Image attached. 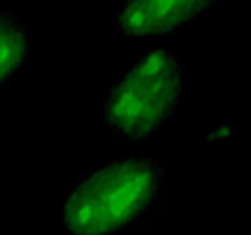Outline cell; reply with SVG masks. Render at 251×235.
Wrapping results in <instances>:
<instances>
[{"label":"cell","instance_id":"6da1fadb","mask_svg":"<svg viewBox=\"0 0 251 235\" xmlns=\"http://www.w3.org/2000/svg\"><path fill=\"white\" fill-rule=\"evenodd\" d=\"M167 208L165 167L149 156L117 157L73 185L62 224L69 235H117L146 229Z\"/></svg>","mask_w":251,"mask_h":235},{"label":"cell","instance_id":"277c9868","mask_svg":"<svg viewBox=\"0 0 251 235\" xmlns=\"http://www.w3.org/2000/svg\"><path fill=\"white\" fill-rule=\"evenodd\" d=\"M30 59V30L19 14L0 9V87L7 85Z\"/></svg>","mask_w":251,"mask_h":235},{"label":"cell","instance_id":"7a4b0ae2","mask_svg":"<svg viewBox=\"0 0 251 235\" xmlns=\"http://www.w3.org/2000/svg\"><path fill=\"white\" fill-rule=\"evenodd\" d=\"M187 92L183 64L165 46H153L114 82L103 101V119L119 139H146L178 117Z\"/></svg>","mask_w":251,"mask_h":235},{"label":"cell","instance_id":"3957f363","mask_svg":"<svg viewBox=\"0 0 251 235\" xmlns=\"http://www.w3.org/2000/svg\"><path fill=\"white\" fill-rule=\"evenodd\" d=\"M215 7L222 0H121L114 26L128 39L167 37Z\"/></svg>","mask_w":251,"mask_h":235}]
</instances>
